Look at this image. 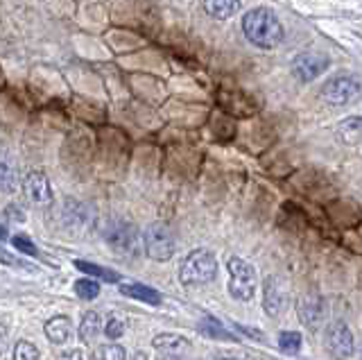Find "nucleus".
<instances>
[{
    "mask_svg": "<svg viewBox=\"0 0 362 360\" xmlns=\"http://www.w3.org/2000/svg\"><path fill=\"white\" fill-rule=\"evenodd\" d=\"M245 37L258 48H276L283 41V25L279 16L267 7H256L243 16Z\"/></svg>",
    "mask_w": 362,
    "mask_h": 360,
    "instance_id": "f257e3e1",
    "label": "nucleus"
},
{
    "mask_svg": "<svg viewBox=\"0 0 362 360\" xmlns=\"http://www.w3.org/2000/svg\"><path fill=\"white\" fill-rule=\"evenodd\" d=\"M57 360H84L82 358V352H77V349H71V352H64L57 356Z\"/></svg>",
    "mask_w": 362,
    "mask_h": 360,
    "instance_id": "c756f323",
    "label": "nucleus"
},
{
    "mask_svg": "<svg viewBox=\"0 0 362 360\" xmlns=\"http://www.w3.org/2000/svg\"><path fill=\"white\" fill-rule=\"evenodd\" d=\"M199 331L206 337H211V340H238V337H233L215 318H204L199 324Z\"/></svg>",
    "mask_w": 362,
    "mask_h": 360,
    "instance_id": "aec40b11",
    "label": "nucleus"
},
{
    "mask_svg": "<svg viewBox=\"0 0 362 360\" xmlns=\"http://www.w3.org/2000/svg\"><path fill=\"white\" fill-rule=\"evenodd\" d=\"M226 269H229V295L238 301H252L258 284L254 265H249L245 258L233 256L226 263Z\"/></svg>",
    "mask_w": 362,
    "mask_h": 360,
    "instance_id": "20e7f679",
    "label": "nucleus"
},
{
    "mask_svg": "<svg viewBox=\"0 0 362 360\" xmlns=\"http://www.w3.org/2000/svg\"><path fill=\"white\" fill-rule=\"evenodd\" d=\"M75 295L84 301H90L100 295V284L95 279H77L75 281Z\"/></svg>",
    "mask_w": 362,
    "mask_h": 360,
    "instance_id": "5701e85b",
    "label": "nucleus"
},
{
    "mask_svg": "<svg viewBox=\"0 0 362 360\" xmlns=\"http://www.w3.org/2000/svg\"><path fill=\"white\" fill-rule=\"evenodd\" d=\"M98 360H127V352L120 344H102L98 349Z\"/></svg>",
    "mask_w": 362,
    "mask_h": 360,
    "instance_id": "393cba45",
    "label": "nucleus"
},
{
    "mask_svg": "<svg viewBox=\"0 0 362 360\" xmlns=\"http://www.w3.org/2000/svg\"><path fill=\"white\" fill-rule=\"evenodd\" d=\"M301 333L299 331H281L279 333V349L288 356H297L301 352Z\"/></svg>",
    "mask_w": 362,
    "mask_h": 360,
    "instance_id": "4be33fe9",
    "label": "nucleus"
},
{
    "mask_svg": "<svg viewBox=\"0 0 362 360\" xmlns=\"http://www.w3.org/2000/svg\"><path fill=\"white\" fill-rule=\"evenodd\" d=\"M243 7V0H204V12L215 21L231 18Z\"/></svg>",
    "mask_w": 362,
    "mask_h": 360,
    "instance_id": "dca6fc26",
    "label": "nucleus"
},
{
    "mask_svg": "<svg viewBox=\"0 0 362 360\" xmlns=\"http://www.w3.org/2000/svg\"><path fill=\"white\" fill-rule=\"evenodd\" d=\"M218 274V258L209 250L190 252L179 267V281L188 288L206 286Z\"/></svg>",
    "mask_w": 362,
    "mask_h": 360,
    "instance_id": "f03ea898",
    "label": "nucleus"
},
{
    "mask_svg": "<svg viewBox=\"0 0 362 360\" xmlns=\"http://www.w3.org/2000/svg\"><path fill=\"white\" fill-rule=\"evenodd\" d=\"M152 347L170 356H181L190 349V342H188V337L179 333H158L152 340Z\"/></svg>",
    "mask_w": 362,
    "mask_h": 360,
    "instance_id": "4468645a",
    "label": "nucleus"
},
{
    "mask_svg": "<svg viewBox=\"0 0 362 360\" xmlns=\"http://www.w3.org/2000/svg\"><path fill=\"white\" fill-rule=\"evenodd\" d=\"M132 360H147V354H145V352H136V354L132 356Z\"/></svg>",
    "mask_w": 362,
    "mask_h": 360,
    "instance_id": "2f4dec72",
    "label": "nucleus"
},
{
    "mask_svg": "<svg viewBox=\"0 0 362 360\" xmlns=\"http://www.w3.org/2000/svg\"><path fill=\"white\" fill-rule=\"evenodd\" d=\"M45 337L52 342V344H64L68 337H71V331H73V324L71 320L66 318V315H57V318L45 322Z\"/></svg>",
    "mask_w": 362,
    "mask_h": 360,
    "instance_id": "2eb2a0df",
    "label": "nucleus"
},
{
    "mask_svg": "<svg viewBox=\"0 0 362 360\" xmlns=\"http://www.w3.org/2000/svg\"><path fill=\"white\" fill-rule=\"evenodd\" d=\"M11 243H14V247H16V250H21L23 254L37 256V250H34V245L25 238V236H14V238H11Z\"/></svg>",
    "mask_w": 362,
    "mask_h": 360,
    "instance_id": "bb28decb",
    "label": "nucleus"
},
{
    "mask_svg": "<svg viewBox=\"0 0 362 360\" xmlns=\"http://www.w3.org/2000/svg\"><path fill=\"white\" fill-rule=\"evenodd\" d=\"M0 261H5V263H9V265H14V267H18V265H25V263H23V261L18 263V261H16V258H14V256H9L7 252H0Z\"/></svg>",
    "mask_w": 362,
    "mask_h": 360,
    "instance_id": "7c9ffc66",
    "label": "nucleus"
},
{
    "mask_svg": "<svg viewBox=\"0 0 362 360\" xmlns=\"http://www.w3.org/2000/svg\"><path fill=\"white\" fill-rule=\"evenodd\" d=\"M100 331H102V318H100V313H95V310L84 313L82 322H79V340H82L84 344H93L95 337L100 335Z\"/></svg>",
    "mask_w": 362,
    "mask_h": 360,
    "instance_id": "a211bd4d",
    "label": "nucleus"
},
{
    "mask_svg": "<svg viewBox=\"0 0 362 360\" xmlns=\"http://www.w3.org/2000/svg\"><path fill=\"white\" fill-rule=\"evenodd\" d=\"M0 238H5V229H0Z\"/></svg>",
    "mask_w": 362,
    "mask_h": 360,
    "instance_id": "473e14b6",
    "label": "nucleus"
},
{
    "mask_svg": "<svg viewBox=\"0 0 362 360\" xmlns=\"http://www.w3.org/2000/svg\"><path fill=\"white\" fill-rule=\"evenodd\" d=\"M286 303H288V297H286V288L283 284L276 279V277H267L265 284H263V308L269 318H279V315L286 310Z\"/></svg>",
    "mask_w": 362,
    "mask_h": 360,
    "instance_id": "f8f14e48",
    "label": "nucleus"
},
{
    "mask_svg": "<svg viewBox=\"0 0 362 360\" xmlns=\"http://www.w3.org/2000/svg\"><path fill=\"white\" fill-rule=\"evenodd\" d=\"M143 252L152 261H170L175 254V233L165 222H152L143 231Z\"/></svg>",
    "mask_w": 362,
    "mask_h": 360,
    "instance_id": "39448f33",
    "label": "nucleus"
},
{
    "mask_svg": "<svg viewBox=\"0 0 362 360\" xmlns=\"http://www.w3.org/2000/svg\"><path fill=\"white\" fill-rule=\"evenodd\" d=\"M297 315L303 326H308L310 331L320 329L322 322L326 320V303L320 295H303L297 301Z\"/></svg>",
    "mask_w": 362,
    "mask_h": 360,
    "instance_id": "1a4fd4ad",
    "label": "nucleus"
},
{
    "mask_svg": "<svg viewBox=\"0 0 362 360\" xmlns=\"http://www.w3.org/2000/svg\"><path fill=\"white\" fill-rule=\"evenodd\" d=\"M213 360H252V358H247L243 354H229V352H220V354H215Z\"/></svg>",
    "mask_w": 362,
    "mask_h": 360,
    "instance_id": "c85d7f7f",
    "label": "nucleus"
},
{
    "mask_svg": "<svg viewBox=\"0 0 362 360\" xmlns=\"http://www.w3.org/2000/svg\"><path fill=\"white\" fill-rule=\"evenodd\" d=\"M7 344H9V329L5 324H0V356L7 352Z\"/></svg>",
    "mask_w": 362,
    "mask_h": 360,
    "instance_id": "cd10ccee",
    "label": "nucleus"
},
{
    "mask_svg": "<svg viewBox=\"0 0 362 360\" xmlns=\"http://www.w3.org/2000/svg\"><path fill=\"white\" fill-rule=\"evenodd\" d=\"M62 222L64 227L71 231V233H79L88 227L90 222V209L84 204V202H77V199H64V207H62Z\"/></svg>",
    "mask_w": 362,
    "mask_h": 360,
    "instance_id": "9b49d317",
    "label": "nucleus"
},
{
    "mask_svg": "<svg viewBox=\"0 0 362 360\" xmlns=\"http://www.w3.org/2000/svg\"><path fill=\"white\" fill-rule=\"evenodd\" d=\"M358 93H360V84L356 77H351V75H335L322 86V98L335 107L354 103Z\"/></svg>",
    "mask_w": 362,
    "mask_h": 360,
    "instance_id": "0eeeda50",
    "label": "nucleus"
},
{
    "mask_svg": "<svg viewBox=\"0 0 362 360\" xmlns=\"http://www.w3.org/2000/svg\"><path fill=\"white\" fill-rule=\"evenodd\" d=\"M75 267L77 269H82V272H86L88 277H93V279H102V281H120V274L118 272H113V269H107V267H102V265H95V263H88V261H75Z\"/></svg>",
    "mask_w": 362,
    "mask_h": 360,
    "instance_id": "412c9836",
    "label": "nucleus"
},
{
    "mask_svg": "<svg viewBox=\"0 0 362 360\" xmlns=\"http://www.w3.org/2000/svg\"><path fill=\"white\" fill-rule=\"evenodd\" d=\"M328 66H331V62H328V57H324V54L301 52L292 62V73L297 75L301 82H313L315 77H320L324 71H328Z\"/></svg>",
    "mask_w": 362,
    "mask_h": 360,
    "instance_id": "6e6552de",
    "label": "nucleus"
},
{
    "mask_svg": "<svg viewBox=\"0 0 362 360\" xmlns=\"http://www.w3.org/2000/svg\"><path fill=\"white\" fill-rule=\"evenodd\" d=\"M337 139L346 143V145H356L360 141V118L351 116L346 120H342L337 125Z\"/></svg>",
    "mask_w": 362,
    "mask_h": 360,
    "instance_id": "6ab92c4d",
    "label": "nucleus"
},
{
    "mask_svg": "<svg viewBox=\"0 0 362 360\" xmlns=\"http://www.w3.org/2000/svg\"><path fill=\"white\" fill-rule=\"evenodd\" d=\"M18 168L7 152H0V193H16L18 190Z\"/></svg>",
    "mask_w": 362,
    "mask_h": 360,
    "instance_id": "ddd939ff",
    "label": "nucleus"
},
{
    "mask_svg": "<svg viewBox=\"0 0 362 360\" xmlns=\"http://www.w3.org/2000/svg\"><path fill=\"white\" fill-rule=\"evenodd\" d=\"M39 349L34 347L28 340H18L14 344V354H11V360H39Z\"/></svg>",
    "mask_w": 362,
    "mask_h": 360,
    "instance_id": "b1692460",
    "label": "nucleus"
},
{
    "mask_svg": "<svg viewBox=\"0 0 362 360\" xmlns=\"http://www.w3.org/2000/svg\"><path fill=\"white\" fill-rule=\"evenodd\" d=\"M120 292L124 297H132L136 301H145V303H152V306H158L161 303V292L154 290V288H147L145 284H122Z\"/></svg>",
    "mask_w": 362,
    "mask_h": 360,
    "instance_id": "f3484780",
    "label": "nucleus"
},
{
    "mask_svg": "<svg viewBox=\"0 0 362 360\" xmlns=\"http://www.w3.org/2000/svg\"><path fill=\"white\" fill-rule=\"evenodd\" d=\"M326 349L331 352L335 360H349L356 354V340L349 326L342 320H335L326 326V337H324Z\"/></svg>",
    "mask_w": 362,
    "mask_h": 360,
    "instance_id": "423d86ee",
    "label": "nucleus"
},
{
    "mask_svg": "<svg viewBox=\"0 0 362 360\" xmlns=\"http://www.w3.org/2000/svg\"><path fill=\"white\" fill-rule=\"evenodd\" d=\"M23 193H25V197L32 204H39V207L52 202V188H50L48 177L39 170H32L25 175V179H23Z\"/></svg>",
    "mask_w": 362,
    "mask_h": 360,
    "instance_id": "9d476101",
    "label": "nucleus"
},
{
    "mask_svg": "<svg viewBox=\"0 0 362 360\" xmlns=\"http://www.w3.org/2000/svg\"><path fill=\"white\" fill-rule=\"evenodd\" d=\"M122 333H124V322L118 315H109L105 324V335L111 337V340H118V337H122Z\"/></svg>",
    "mask_w": 362,
    "mask_h": 360,
    "instance_id": "a878e982",
    "label": "nucleus"
},
{
    "mask_svg": "<svg viewBox=\"0 0 362 360\" xmlns=\"http://www.w3.org/2000/svg\"><path fill=\"white\" fill-rule=\"evenodd\" d=\"M105 243L120 258H136L141 254V236L132 222L113 218L105 227Z\"/></svg>",
    "mask_w": 362,
    "mask_h": 360,
    "instance_id": "7ed1b4c3",
    "label": "nucleus"
}]
</instances>
